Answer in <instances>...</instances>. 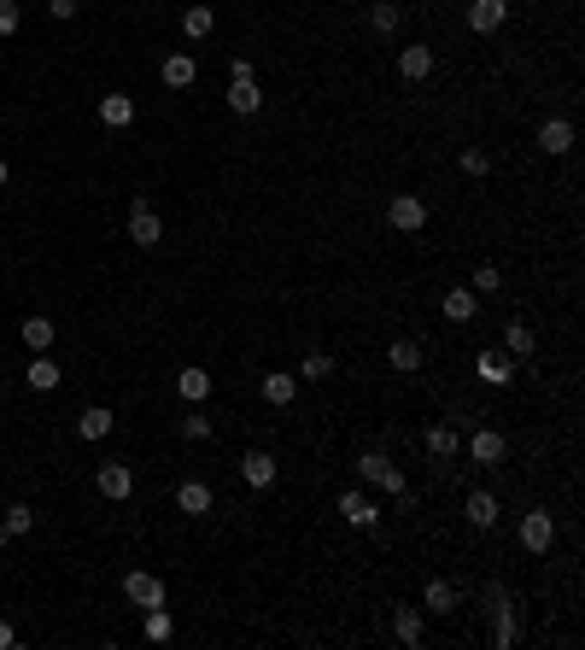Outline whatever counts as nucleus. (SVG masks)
<instances>
[{"mask_svg": "<svg viewBox=\"0 0 585 650\" xmlns=\"http://www.w3.org/2000/svg\"><path fill=\"white\" fill-rule=\"evenodd\" d=\"M387 223H392L398 234H421V229H428V199H421V194H398L392 206H387Z\"/></svg>", "mask_w": 585, "mask_h": 650, "instance_id": "obj_1", "label": "nucleus"}, {"mask_svg": "<svg viewBox=\"0 0 585 650\" xmlns=\"http://www.w3.org/2000/svg\"><path fill=\"white\" fill-rule=\"evenodd\" d=\"M521 545H527L533 557H544L556 545V521H551V510H527L521 516Z\"/></svg>", "mask_w": 585, "mask_h": 650, "instance_id": "obj_2", "label": "nucleus"}, {"mask_svg": "<svg viewBox=\"0 0 585 650\" xmlns=\"http://www.w3.org/2000/svg\"><path fill=\"white\" fill-rule=\"evenodd\" d=\"M123 597H129L135 609H158V604H165V580L135 569V574H123Z\"/></svg>", "mask_w": 585, "mask_h": 650, "instance_id": "obj_3", "label": "nucleus"}, {"mask_svg": "<svg viewBox=\"0 0 585 650\" xmlns=\"http://www.w3.org/2000/svg\"><path fill=\"white\" fill-rule=\"evenodd\" d=\"M129 241L135 246H158V241H165V223H158V211L146 206V199H135V206H129Z\"/></svg>", "mask_w": 585, "mask_h": 650, "instance_id": "obj_4", "label": "nucleus"}, {"mask_svg": "<svg viewBox=\"0 0 585 650\" xmlns=\"http://www.w3.org/2000/svg\"><path fill=\"white\" fill-rule=\"evenodd\" d=\"M94 486H99L106 498H129V492H135V469L111 457V464H99V469H94Z\"/></svg>", "mask_w": 585, "mask_h": 650, "instance_id": "obj_5", "label": "nucleus"}, {"mask_svg": "<svg viewBox=\"0 0 585 650\" xmlns=\"http://www.w3.org/2000/svg\"><path fill=\"white\" fill-rule=\"evenodd\" d=\"M504 18H509V0H468V30L492 35V30H504Z\"/></svg>", "mask_w": 585, "mask_h": 650, "instance_id": "obj_6", "label": "nucleus"}, {"mask_svg": "<svg viewBox=\"0 0 585 650\" xmlns=\"http://www.w3.org/2000/svg\"><path fill=\"white\" fill-rule=\"evenodd\" d=\"M539 147H544L551 158L574 153V123H568V118H544V123H539Z\"/></svg>", "mask_w": 585, "mask_h": 650, "instance_id": "obj_7", "label": "nucleus"}, {"mask_svg": "<svg viewBox=\"0 0 585 650\" xmlns=\"http://www.w3.org/2000/svg\"><path fill=\"white\" fill-rule=\"evenodd\" d=\"M398 77H404V82H428L433 77V47L410 42L404 53H398Z\"/></svg>", "mask_w": 585, "mask_h": 650, "instance_id": "obj_8", "label": "nucleus"}, {"mask_svg": "<svg viewBox=\"0 0 585 650\" xmlns=\"http://www.w3.org/2000/svg\"><path fill=\"white\" fill-rule=\"evenodd\" d=\"M475 375L486 387H509V381H515V358H509V352H480L475 358Z\"/></svg>", "mask_w": 585, "mask_h": 650, "instance_id": "obj_9", "label": "nucleus"}, {"mask_svg": "<svg viewBox=\"0 0 585 650\" xmlns=\"http://www.w3.org/2000/svg\"><path fill=\"white\" fill-rule=\"evenodd\" d=\"M276 474H281V469H276V457H269V452H246V457H241V481L258 486V492H264V486H276Z\"/></svg>", "mask_w": 585, "mask_h": 650, "instance_id": "obj_10", "label": "nucleus"}, {"mask_svg": "<svg viewBox=\"0 0 585 650\" xmlns=\"http://www.w3.org/2000/svg\"><path fill=\"white\" fill-rule=\"evenodd\" d=\"M439 311H445V322H475L480 293H475V287H451V293L439 299Z\"/></svg>", "mask_w": 585, "mask_h": 650, "instance_id": "obj_11", "label": "nucleus"}, {"mask_svg": "<svg viewBox=\"0 0 585 650\" xmlns=\"http://www.w3.org/2000/svg\"><path fill=\"white\" fill-rule=\"evenodd\" d=\"M504 452H509V445H504V434H497V428H480V434H475V440H468V457H475V464H480V469H492V464H504Z\"/></svg>", "mask_w": 585, "mask_h": 650, "instance_id": "obj_12", "label": "nucleus"}, {"mask_svg": "<svg viewBox=\"0 0 585 650\" xmlns=\"http://www.w3.org/2000/svg\"><path fill=\"white\" fill-rule=\"evenodd\" d=\"M24 381H30L35 393H53V387L65 381V369H59V364H53L47 352H30V369H24Z\"/></svg>", "mask_w": 585, "mask_h": 650, "instance_id": "obj_13", "label": "nucleus"}, {"mask_svg": "<svg viewBox=\"0 0 585 650\" xmlns=\"http://www.w3.org/2000/svg\"><path fill=\"white\" fill-rule=\"evenodd\" d=\"M99 123H106V129H129L135 123V94H106L99 100Z\"/></svg>", "mask_w": 585, "mask_h": 650, "instance_id": "obj_14", "label": "nucleus"}, {"mask_svg": "<svg viewBox=\"0 0 585 650\" xmlns=\"http://www.w3.org/2000/svg\"><path fill=\"white\" fill-rule=\"evenodd\" d=\"M158 77H165V89H193V77H199L193 53H170L165 65H158Z\"/></svg>", "mask_w": 585, "mask_h": 650, "instance_id": "obj_15", "label": "nucleus"}, {"mask_svg": "<svg viewBox=\"0 0 585 650\" xmlns=\"http://www.w3.org/2000/svg\"><path fill=\"white\" fill-rule=\"evenodd\" d=\"M340 516L352 521V528H363V533H369V528H375V521H381V510L369 504L363 492H340Z\"/></svg>", "mask_w": 585, "mask_h": 650, "instance_id": "obj_16", "label": "nucleus"}, {"mask_svg": "<svg viewBox=\"0 0 585 650\" xmlns=\"http://www.w3.org/2000/svg\"><path fill=\"white\" fill-rule=\"evenodd\" d=\"M463 516H468V528H497V516H504V504H497L492 492H468Z\"/></svg>", "mask_w": 585, "mask_h": 650, "instance_id": "obj_17", "label": "nucleus"}, {"mask_svg": "<svg viewBox=\"0 0 585 650\" xmlns=\"http://www.w3.org/2000/svg\"><path fill=\"white\" fill-rule=\"evenodd\" d=\"M229 106L241 111V118H252V111L264 106V89H258L252 77H234V82H229Z\"/></svg>", "mask_w": 585, "mask_h": 650, "instance_id": "obj_18", "label": "nucleus"}, {"mask_svg": "<svg viewBox=\"0 0 585 650\" xmlns=\"http://www.w3.org/2000/svg\"><path fill=\"white\" fill-rule=\"evenodd\" d=\"M176 510H182V516H205V510H211V486L205 481H182L176 486Z\"/></svg>", "mask_w": 585, "mask_h": 650, "instance_id": "obj_19", "label": "nucleus"}, {"mask_svg": "<svg viewBox=\"0 0 585 650\" xmlns=\"http://www.w3.org/2000/svg\"><path fill=\"white\" fill-rule=\"evenodd\" d=\"M421 604H428L433 616H457V586L451 580H428L421 586Z\"/></svg>", "mask_w": 585, "mask_h": 650, "instance_id": "obj_20", "label": "nucleus"}, {"mask_svg": "<svg viewBox=\"0 0 585 650\" xmlns=\"http://www.w3.org/2000/svg\"><path fill=\"white\" fill-rule=\"evenodd\" d=\"M111 428H118V422H111V410H106V405H89V410L77 416V434H82V440H106Z\"/></svg>", "mask_w": 585, "mask_h": 650, "instance_id": "obj_21", "label": "nucleus"}, {"mask_svg": "<svg viewBox=\"0 0 585 650\" xmlns=\"http://www.w3.org/2000/svg\"><path fill=\"white\" fill-rule=\"evenodd\" d=\"M387 364H392L398 375H416V369H421V340H392V346H387Z\"/></svg>", "mask_w": 585, "mask_h": 650, "instance_id": "obj_22", "label": "nucleus"}, {"mask_svg": "<svg viewBox=\"0 0 585 650\" xmlns=\"http://www.w3.org/2000/svg\"><path fill=\"white\" fill-rule=\"evenodd\" d=\"M264 398H269L276 410H281V405H293V398H298V375H281V369H276V375H264Z\"/></svg>", "mask_w": 585, "mask_h": 650, "instance_id": "obj_23", "label": "nucleus"}, {"mask_svg": "<svg viewBox=\"0 0 585 650\" xmlns=\"http://www.w3.org/2000/svg\"><path fill=\"white\" fill-rule=\"evenodd\" d=\"M18 334H24V346H30V352H47L59 329H53V322H47V317H24V329H18Z\"/></svg>", "mask_w": 585, "mask_h": 650, "instance_id": "obj_24", "label": "nucleus"}, {"mask_svg": "<svg viewBox=\"0 0 585 650\" xmlns=\"http://www.w3.org/2000/svg\"><path fill=\"white\" fill-rule=\"evenodd\" d=\"M515 604L509 597H497V616H492V645H515Z\"/></svg>", "mask_w": 585, "mask_h": 650, "instance_id": "obj_25", "label": "nucleus"}, {"mask_svg": "<svg viewBox=\"0 0 585 650\" xmlns=\"http://www.w3.org/2000/svg\"><path fill=\"white\" fill-rule=\"evenodd\" d=\"M211 24H217V12H211V6H188V12H182V35H188V42H205Z\"/></svg>", "mask_w": 585, "mask_h": 650, "instance_id": "obj_26", "label": "nucleus"}, {"mask_svg": "<svg viewBox=\"0 0 585 650\" xmlns=\"http://www.w3.org/2000/svg\"><path fill=\"white\" fill-rule=\"evenodd\" d=\"M357 474H363L369 486H381V481L392 474V457H387V452H363V457H357Z\"/></svg>", "mask_w": 585, "mask_h": 650, "instance_id": "obj_27", "label": "nucleus"}, {"mask_svg": "<svg viewBox=\"0 0 585 650\" xmlns=\"http://www.w3.org/2000/svg\"><path fill=\"white\" fill-rule=\"evenodd\" d=\"M176 393L188 398V405H199V398L211 393V375H205V369H182V375H176Z\"/></svg>", "mask_w": 585, "mask_h": 650, "instance_id": "obj_28", "label": "nucleus"}, {"mask_svg": "<svg viewBox=\"0 0 585 650\" xmlns=\"http://www.w3.org/2000/svg\"><path fill=\"white\" fill-rule=\"evenodd\" d=\"M504 346H509V358H527L533 346H539V334H533L527 322H509V329H504Z\"/></svg>", "mask_w": 585, "mask_h": 650, "instance_id": "obj_29", "label": "nucleus"}, {"mask_svg": "<svg viewBox=\"0 0 585 650\" xmlns=\"http://www.w3.org/2000/svg\"><path fill=\"white\" fill-rule=\"evenodd\" d=\"M398 18H404V12H398L392 0H375V6H369V30H375V35H392Z\"/></svg>", "mask_w": 585, "mask_h": 650, "instance_id": "obj_30", "label": "nucleus"}, {"mask_svg": "<svg viewBox=\"0 0 585 650\" xmlns=\"http://www.w3.org/2000/svg\"><path fill=\"white\" fill-rule=\"evenodd\" d=\"M392 633H398L404 645H421V609H398V616H392Z\"/></svg>", "mask_w": 585, "mask_h": 650, "instance_id": "obj_31", "label": "nucleus"}, {"mask_svg": "<svg viewBox=\"0 0 585 650\" xmlns=\"http://www.w3.org/2000/svg\"><path fill=\"white\" fill-rule=\"evenodd\" d=\"M293 375H298V381H328V375H334V358H328V352H310Z\"/></svg>", "mask_w": 585, "mask_h": 650, "instance_id": "obj_32", "label": "nucleus"}, {"mask_svg": "<svg viewBox=\"0 0 585 650\" xmlns=\"http://www.w3.org/2000/svg\"><path fill=\"white\" fill-rule=\"evenodd\" d=\"M428 452H433V457H457V428L433 422V428H428Z\"/></svg>", "mask_w": 585, "mask_h": 650, "instance_id": "obj_33", "label": "nucleus"}, {"mask_svg": "<svg viewBox=\"0 0 585 650\" xmlns=\"http://www.w3.org/2000/svg\"><path fill=\"white\" fill-rule=\"evenodd\" d=\"M468 287H475V293H504V270H497V264H480Z\"/></svg>", "mask_w": 585, "mask_h": 650, "instance_id": "obj_34", "label": "nucleus"}, {"mask_svg": "<svg viewBox=\"0 0 585 650\" xmlns=\"http://www.w3.org/2000/svg\"><path fill=\"white\" fill-rule=\"evenodd\" d=\"M146 639H153V645H165V639H170V609H165V604L146 609Z\"/></svg>", "mask_w": 585, "mask_h": 650, "instance_id": "obj_35", "label": "nucleus"}, {"mask_svg": "<svg viewBox=\"0 0 585 650\" xmlns=\"http://www.w3.org/2000/svg\"><path fill=\"white\" fill-rule=\"evenodd\" d=\"M182 440H211V416L205 410H188V416H182Z\"/></svg>", "mask_w": 585, "mask_h": 650, "instance_id": "obj_36", "label": "nucleus"}, {"mask_svg": "<svg viewBox=\"0 0 585 650\" xmlns=\"http://www.w3.org/2000/svg\"><path fill=\"white\" fill-rule=\"evenodd\" d=\"M0 528H6V533H30V528H35V510H30V504H12Z\"/></svg>", "mask_w": 585, "mask_h": 650, "instance_id": "obj_37", "label": "nucleus"}, {"mask_svg": "<svg viewBox=\"0 0 585 650\" xmlns=\"http://www.w3.org/2000/svg\"><path fill=\"white\" fill-rule=\"evenodd\" d=\"M457 165H463V177H486V170H492V158L480 153V147H463V158H457Z\"/></svg>", "mask_w": 585, "mask_h": 650, "instance_id": "obj_38", "label": "nucleus"}, {"mask_svg": "<svg viewBox=\"0 0 585 650\" xmlns=\"http://www.w3.org/2000/svg\"><path fill=\"white\" fill-rule=\"evenodd\" d=\"M18 24H24L18 0H0V35H18Z\"/></svg>", "mask_w": 585, "mask_h": 650, "instance_id": "obj_39", "label": "nucleus"}, {"mask_svg": "<svg viewBox=\"0 0 585 650\" xmlns=\"http://www.w3.org/2000/svg\"><path fill=\"white\" fill-rule=\"evenodd\" d=\"M47 12L53 18H77V0H47Z\"/></svg>", "mask_w": 585, "mask_h": 650, "instance_id": "obj_40", "label": "nucleus"}, {"mask_svg": "<svg viewBox=\"0 0 585 650\" xmlns=\"http://www.w3.org/2000/svg\"><path fill=\"white\" fill-rule=\"evenodd\" d=\"M18 645V633H12V621H0V650H12Z\"/></svg>", "mask_w": 585, "mask_h": 650, "instance_id": "obj_41", "label": "nucleus"}, {"mask_svg": "<svg viewBox=\"0 0 585 650\" xmlns=\"http://www.w3.org/2000/svg\"><path fill=\"white\" fill-rule=\"evenodd\" d=\"M12 182V170H6V158H0V187H6Z\"/></svg>", "mask_w": 585, "mask_h": 650, "instance_id": "obj_42", "label": "nucleus"}, {"mask_svg": "<svg viewBox=\"0 0 585 650\" xmlns=\"http://www.w3.org/2000/svg\"><path fill=\"white\" fill-rule=\"evenodd\" d=\"M6 540H12V533H6V528H0V551H6Z\"/></svg>", "mask_w": 585, "mask_h": 650, "instance_id": "obj_43", "label": "nucleus"}]
</instances>
